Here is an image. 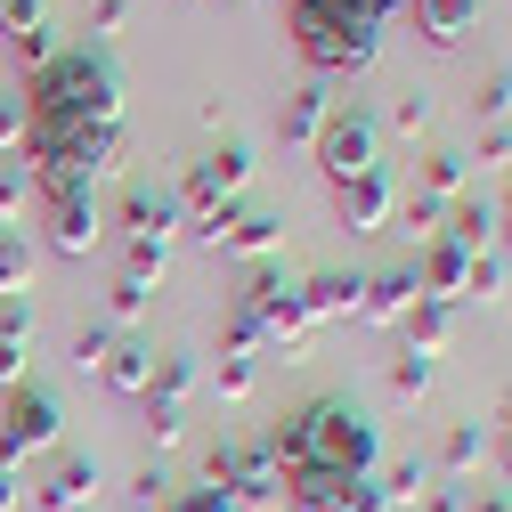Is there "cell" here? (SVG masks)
Listing matches in <instances>:
<instances>
[{
    "label": "cell",
    "instance_id": "e0dca14e",
    "mask_svg": "<svg viewBox=\"0 0 512 512\" xmlns=\"http://www.w3.org/2000/svg\"><path fill=\"white\" fill-rule=\"evenodd\" d=\"M98 496V464L90 456H57V472L33 488V512H82Z\"/></svg>",
    "mask_w": 512,
    "mask_h": 512
},
{
    "label": "cell",
    "instance_id": "6da1fadb",
    "mask_svg": "<svg viewBox=\"0 0 512 512\" xmlns=\"http://www.w3.org/2000/svg\"><path fill=\"white\" fill-rule=\"evenodd\" d=\"M269 456L285 472V504L293 512H334V496L350 480L382 472V431L358 399H309L269 431Z\"/></svg>",
    "mask_w": 512,
    "mask_h": 512
},
{
    "label": "cell",
    "instance_id": "f1b7e54d",
    "mask_svg": "<svg viewBox=\"0 0 512 512\" xmlns=\"http://www.w3.org/2000/svg\"><path fill=\"white\" fill-rule=\"evenodd\" d=\"M399 228H407V236H423V244H431V236H439V228H447V204H431V196H399Z\"/></svg>",
    "mask_w": 512,
    "mask_h": 512
},
{
    "label": "cell",
    "instance_id": "836d02e7",
    "mask_svg": "<svg viewBox=\"0 0 512 512\" xmlns=\"http://www.w3.org/2000/svg\"><path fill=\"white\" fill-rule=\"evenodd\" d=\"M391 391H399V399H423V391H431V358H407V350H399V358H391Z\"/></svg>",
    "mask_w": 512,
    "mask_h": 512
},
{
    "label": "cell",
    "instance_id": "f35d334b",
    "mask_svg": "<svg viewBox=\"0 0 512 512\" xmlns=\"http://www.w3.org/2000/svg\"><path fill=\"white\" fill-rule=\"evenodd\" d=\"M122 25H131V0H98L90 9V33H122Z\"/></svg>",
    "mask_w": 512,
    "mask_h": 512
},
{
    "label": "cell",
    "instance_id": "83f0119b",
    "mask_svg": "<svg viewBox=\"0 0 512 512\" xmlns=\"http://www.w3.org/2000/svg\"><path fill=\"white\" fill-rule=\"evenodd\" d=\"M25 204H33L25 163H0V228H25Z\"/></svg>",
    "mask_w": 512,
    "mask_h": 512
},
{
    "label": "cell",
    "instance_id": "d4e9b609",
    "mask_svg": "<svg viewBox=\"0 0 512 512\" xmlns=\"http://www.w3.org/2000/svg\"><path fill=\"white\" fill-rule=\"evenodd\" d=\"M33 293V244L25 228H0V301H25Z\"/></svg>",
    "mask_w": 512,
    "mask_h": 512
},
{
    "label": "cell",
    "instance_id": "44dd1931",
    "mask_svg": "<svg viewBox=\"0 0 512 512\" xmlns=\"http://www.w3.org/2000/svg\"><path fill=\"white\" fill-rule=\"evenodd\" d=\"M407 9H415V25H423L431 49H456L472 33V17H480V0H407Z\"/></svg>",
    "mask_w": 512,
    "mask_h": 512
},
{
    "label": "cell",
    "instance_id": "7bdbcfd3",
    "mask_svg": "<svg viewBox=\"0 0 512 512\" xmlns=\"http://www.w3.org/2000/svg\"><path fill=\"white\" fill-rule=\"evenodd\" d=\"M0 512H25V480H17L9 456H0Z\"/></svg>",
    "mask_w": 512,
    "mask_h": 512
},
{
    "label": "cell",
    "instance_id": "7c38bea8",
    "mask_svg": "<svg viewBox=\"0 0 512 512\" xmlns=\"http://www.w3.org/2000/svg\"><path fill=\"white\" fill-rule=\"evenodd\" d=\"M391 220H399V187H391V171H366V179L334 187V228H350V236H382Z\"/></svg>",
    "mask_w": 512,
    "mask_h": 512
},
{
    "label": "cell",
    "instance_id": "30bf717a",
    "mask_svg": "<svg viewBox=\"0 0 512 512\" xmlns=\"http://www.w3.org/2000/svg\"><path fill=\"white\" fill-rule=\"evenodd\" d=\"M277 236H285V220L277 212H261V204H220L212 220H196V244H212V252H236V261H269L277 252Z\"/></svg>",
    "mask_w": 512,
    "mask_h": 512
},
{
    "label": "cell",
    "instance_id": "4316f807",
    "mask_svg": "<svg viewBox=\"0 0 512 512\" xmlns=\"http://www.w3.org/2000/svg\"><path fill=\"white\" fill-rule=\"evenodd\" d=\"M33 33H49V0H0V41H33Z\"/></svg>",
    "mask_w": 512,
    "mask_h": 512
},
{
    "label": "cell",
    "instance_id": "d6986e66",
    "mask_svg": "<svg viewBox=\"0 0 512 512\" xmlns=\"http://www.w3.org/2000/svg\"><path fill=\"white\" fill-rule=\"evenodd\" d=\"M399 334H407V358H439L447 342H456V301H415L399 317Z\"/></svg>",
    "mask_w": 512,
    "mask_h": 512
},
{
    "label": "cell",
    "instance_id": "4fadbf2b",
    "mask_svg": "<svg viewBox=\"0 0 512 512\" xmlns=\"http://www.w3.org/2000/svg\"><path fill=\"white\" fill-rule=\"evenodd\" d=\"M423 301V277H415V261H391V269H374V277H358V317L366 326H399V317Z\"/></svg>",
    "mask_w": 512,
    "mask_h": 512
},
{
    "label": "cell",
    "instance_id": "d6a6232c",
    "mask_svg": "<svg viewBox=\"0 0 512 512\" xmlns=\"http://www.w3.org/2000/svg\"><path fill=\"white\" fill-rule=\"evenodd\" d=\"M472 106H480L488 122H504V114H512V66H496V74H488V82L472 90Z\"/></svg>",
    "mask_w": 512,
    "mask_h": 512
},
{
    "label": "cell",
    "instance_id": "2e32d148",
    "mask_svg": "<svg viewBox=\"0 0 512 512\" xmlns=\"http://www.w3.org/2000/svg\"><path fill=\"white\" fill-rule=\"evenodd\" d=\"M171 228H179V204L163 196V187H131V196H122V236H131V244L171 252Z\"/></svg>",
    "mask_w": 512,
    "mask_h": 512
},
{
    "label": "cell",
    "instance_id": "cb8c5ba5",
    "mask_svg": "<svg viewBox=\"0 0 512 512\" xmlns=\"http://www.w3.org/2000/svg\"><path fill=\"white\" fill-rule=\"evenodd\" d=\"M439 236H456L464 252H488V236H496V204H488V196H472V187H464V196L447 204V228H439Z\"/></svg>",
    "mask_w": 512,
    "mask_h": 512
},
{
    "label": "cell",
    "instance_id": "3957f363",
    "mask_svg": "<svg viewBox=\"0 0 512 512\" xmlns=\"http://www.w3.org/2000/svg\"><path fill=\"white\" fill-rule=\"evenodd\" d=\"M285 33H293V57L317 82L366 74L374 49H382V17H366L358 0H285Z\"/></svg>",
    "mask_w": 512,
    "mask_h": 512
},
{
    "label": "cell",
    "instance_id": "484cf974",
    "mask_svg": "<svg viewBox=\"0 0 512 512\" xmlns=\"http://www.w3.org/2000/svg\"><path fill=\"white\" fill-rule=\"evenodd\" d=\"M439 464L456 472V480H472V472L488 464V431H480V423H456V431L439 439Z\"/></svg>",
    "mask_w": 512,
    "mask_h": 512
},
{
    "label": "cell",
    "instance_id": "ab89813d",
    "mask_svg": "<svg viewBox=\"0 0 512 512\" xmlns=\"http://www.w3.org/2000/svg\"><path fill=\"white\" fill-rule=\"evenodd\" d=\"M415 512H472V496H464V488H423Z\"/></svg>",
    "mask_w": 512,
    "mask_h": 512
},
{
    "label": "cell",
    "instance_id": "ac0fdd59",
    "mask_svg": "<svg viewBox=\"0 0 512 512\" xmlns=\"http://www.w3.org/2000/svg\"><path fill=\"white\" fill-rule=\"evenodd\" d=\"M293 293H301V317H309V326L358 317V277H342V269H317V277H301Z\"/></svg>",
    "mask_w": 512,
    "mask_h": 512
},
{
    "label": "cell",
    "instance_id": "60d3db41",
    "mask_svg": "<svg viewBox=\"0 0 512 512\" xmlns=\"http://www.w3.org/2000/svg\"><path fill=\"white\" fill-rule=\"evenodd\" d=\"M0 147H25V106L0 98Z\"/></svg>",
    "mask_w": 512,
    "mask_h": 512
},
{
    "label": "cell",
    "instance_id": "ee69618b",
    "mask_svg": "<svg viewBox=\"0 0 512 512\" xmlns=\"http://www.w3.org/2000/svg\"><path fill=\"white\" fill-rule=\"evenodd\" d=\"M472 512H512V488H488V496H472Z\"/></svg>",
    "mask_w": 512,
    "mask_h": 512
},
{
    "label": "cell",
    "instance_id": "ba28073f",
    "mask_svg": "<svg viewBox=\"0 0 512 512\" xmlns=\"http://www.w3.org/2000/svg\"><path fill=\"white\" fill-rule=\"evenodd\" d=\"M196 399H204V366L187 358V350H155V374H147V391H139L155 447H171L187 431V407H196Z\"/></svg>",
    "mask_w": 512,
    "mask_h": 512
},
{
    "label": "cell",
    "instance_id": "7402d4cb",
    "mask_svg": "<svg viewBox=\"0 0 512 512\" xmlns=\"http://www.w3.org/2000/svg\"><path fill=\"white\" fill-rule=\"evenodd\" d=\"M464 179H472V155H456V147H431V155H423V171H415V196H431V204H456V196H464Z\"/></svg>",
    "mask_w": 512,
    "mask_h": 512
},
{
    "label": "cell",
    "instance_id": "1f68e13d",
    "mask_svg": "<svg viewBox=\"0 0 512 512\" xmlns=\"http://www.w3.org/2000/svg\"><path fill=\"white\" fill-rule=\"evenodd\" d=\"M114 342H122V334H114V326H82V334H74V366H82V374H98V366H106V350H114Z\"/></svg>",
    "mask_w": 512,
    "mask_h": 512
},
{
    "label": "cell",
    "instance_id": "e575fe53",
    "mask_svg": "<svg viewBox=\"0 0 512 512\" xmlns=\"http://www.w3.org/2000/svg\"><path fill=\"white\" fill-rule=\"evenodd\" d=\"M504 293V261L496 252H472V285H464V301H496Z\"/></svg>",
    "mask_w": 512,
    "mask_h": 512
},
{
    "label": "cell",
    "instance_id": "8d00e7d4",
    "mask_svg": "<svg viewBox=\"0 0 512 512\" xmlns=\"http://www.w3.org/2000/svg\"><path fill=\"white\" fill-rule=\"evenodd\" d=\"M480 163H488V171L512 163V122H488V131H480Z\"/></svg>",
    "mask_w": 512,
    "mask_h": 512
},
{
    "label": "cell",
    "instance_id": "b9f144b4",
    "mask_svg": "<svg viewBox=\"0 0 512 512\" xmlns=\"http://www.w3.org/2000/svg\"><path fill=\"white\" fill-rule=\"evenodd\" d=\"M131 488H139V512H155V504H163V496H171V480H163V472H155V464H147V472H139V480H131Z\"/></svg>",
    "mask_w": 512,
    "mask_h": 512
},
{
    "label": "cell",
    "instance_id": "7a4b0ae2",
    "mask_svg": "<svg viewBox=\"0 0 512 512\" xmlns=\"http://www.w3.org/2000/svg\"><path fill=\"white\" fill-rule=\"evenodd\" d=\"M106 122H122V74L98 41H74L25 74V131H106Z\"/></svg>",
    "mask_w": 512,
    "mask_h": 512
},
{
    "label": "cell",
    "instance_id": "5bb4252c",
    "mask_svg": "<svg viewBox=\"0 0 512 512\" xmlns=\"http://www.w3.org/2000/svg\"><path fill=\"white\" fill-rule=\"evenodd\" d=\"M415 277H423V301H464V285H472V252H464L456 236H431V244L415 252Z\"/></svg>",
    "mask_w": 512,
    "mask_h": 512
},
{
    "label": "cell",
    "instance_id": "ffe728a7",
    "mask_svg": "<svg viewBox=\"0 0 512 512\" xmlns=\"http://www.w3.org/2000/svg\"><path fill=\"white\" fill-rule=\"evenodd\" d=\"M326 114H334V90H326V82H301V90H285V114H277V131H285L293 147H309L317 131H326Z\"/></svg>",
    "mask_w": 512,
    "mask_h": 512
},
{
    "label": "cell",
    "instance_id": "9a60e30c",
    "mask_svg": "<svg viewBox=\"0 0 512 512\" xmlns=\"http://www.w3.org/2000/svg\"><path fill=\"white\" fill-rule=\"evenodd\" d=\"M33 334H41V317L33 301H0V391H17V382H33Z\"/></svg>",
    "mask_w": 512,
    "mask_h": 512
},
{
    "label": "cell",
    "instance_id": "8fae6325",
    "mask_svg": "<svg viewBox=\"0 0 512 512\" xmlns=\"http://www.w3.org/2000/svg\"><path fill=\"white\" fill-rule=\"evenodd\" d=\"M33 204H41L49 244L66 252V261H90V244L106 236V220H98V196H90V187H33Z\"/></svg>",
    "mask_w": 512,
    "mask_h": 512
},
{
    "label": "cell",
    "instance_id": "f6af8a7d",
    "mask_svg": "<svg viewBox=\"0 0 512 512\" xmlns=\"http://www.w3.org/2000/svg\"><path fill=\"white\" fill-rule=\"evenodd\" d=\"M496 228H504V244H512V196H504V204H496Z\"/></svg>",
    "mask_w": 512,
    "mask_h": 512
},
{
    "label": "cell",
    "instance_id": "52a82bcc",
    "mask_svg": "<svg viewBox=\"0 0 512 512\" xmlns=\"http://www.w3.org/2000/svg\"><path fill=\"white\" fill-rule=\"evenodd\" d=\"M57 439H66V407H57V391H41V382L0 391V456H9V464L49 456Z\"/></svg>",
    "mask_w": 512,
    "mask_h": 512
},
{
    "label": "cell",
    "instance_id": "4dcf8cb0",
    "mask_svg": "<svg viewBox=\"0 0 512 512\" xmlns=\"http://www.w3.org/2000/svg\"><path fill=\"white\" fill-rule=\"evenodd\" d=\"M155 512H236V504H228V496H220V488L204 480V488H171V496H163Z\"/></svg>",
    "mask_w": 512,
    "mask_h": 512
},
{
    "label": "cell",
    "instance_id": "277c9868",
    "mask_svg": "<svg viewBox=\"0 0 512 512\" xmlns=\"http://www.w3.org/2000/svg\"><path fill=\"white\" fill-rule=\"evenodd\" d=\"M228 309L244 317L252 334H261V350H301V342H309V317H301V293L285 285V269H277V261H252Z\"/></svg>",
    "mask_w": 512,
    "mask_h": 512
},
{
    "label": "cell",
    "instance_id": "74e56055",
    "mask_svg": "<svg viewBox=\"0 0 512 512\" xmlns=\"http://www.w3.org/2000/svg\"><path fill=\"white\" fill-rule=\"evenodd\" d=\"M488 456L504 464V480H512V391H504V407H496V431H488Z\"/></svg>",
    "mask_w": 512,
    "mask_h": 512
},
{
    "label": "cell",
    "instance_id": "d590c367",
    "mask_svg": "<svg viewBox=\"0 0 512 512\" xmlns=\"http://www.w3.org/2000/svg\"><path fill=\"white\" fill-rule=\"evenodd\" d=\"M391 122H399L407 139H415V131H431V90H407V98L391 106Z\"/></svg>",
    "mask_w": 512,
    "mask_h": 512
},
{
    "label": "cell",
    "instance_id": "603a6c76",
    "mask_svg": "<svg viewBox=\"0 0 512 512\" xmlns=\"http://www.w3.org/2000/svg\"><path fill=\"white\" fill-rule=\"evenodd\" d=\"M147 374H155V350H147V342H114L106 366H98V382H106L114 399H139V391H147Z\"/></svg>",
    "mask_w": 512,
    "mask_h": 512
},
{
    "label": "cell",
    "instance_id": "5b68a950",
    "mask_svg": "<svg viewBox=\"0 0 512 512\" xmlns=\"http://www.w3.org/2000/svg\"><path fill=\"white\" fill-rule=\"evenodd\" d=\"M204 480L236 504V512H285V472L269 456V439H220L204 456Z\"/></svg>",
    "mask_w": 512,
    "mask_h": 512
},
{
    "label": "cell",
    "instance_id": "8992f818",
    "mask_svg": "<svg viewBox=\"0 0 512 512\" xmlns=\"http://www.w3.org/2000/svg\"><path fill=\"white\" fill-rule=\"evenodd\" d=\"M309 147H317V171H326L334 187H350V179L382 171V122H374V114H366L358 98H334L326 131H317Z\"/></svg>",
    "mask_w": 512,
    "mask_h": 512
},
{
    "label": "cell",
    "instance_id": "9c48e42d",
    "mask_svg": "<svg viewBox=\"0 0 512 512\" xmlns=\"http://www.w3.org/2000/svg\"><path fill=\"white\" fill-rule=\"evenodd\" d=\"M244 179H252V155H244L236 139H220L204 163H187V179L171 187V204H179L187 220H212L220 204H236V196H244Z\"/></svg>",
    "mask_w": 512,
    "mask_h": 512
},
{
    "label": "cell",
    "instance_id": "f546056e",
    "mask_svg": "<svg viewBox=\"0 0 512 512\" xmlns=\"http://www.w3.org/2000/svg\"><path fill=\"white\" fill-rule=\"evenodd\" d=\"M106 301H114V317H147V301H155V277H139V269H122Z\"/></svg>",
    "mask_w": 512,
    "mask_h": 512
}]
</instances>
